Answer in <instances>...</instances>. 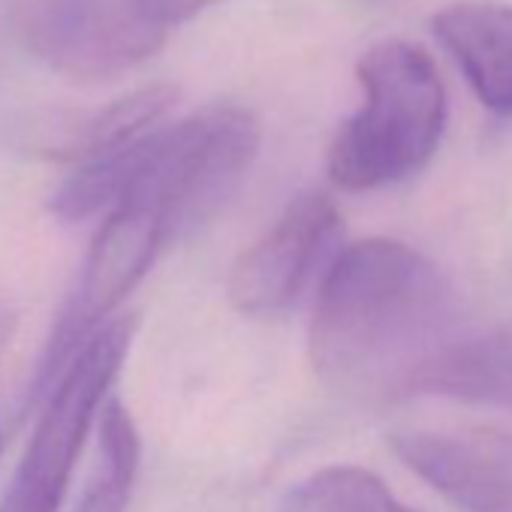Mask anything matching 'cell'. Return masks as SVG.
Wrapping results in <instances>:
<instances>
[{
  "label": "cell",
  "instance_id": "cell-11",
  "mask_svg": "<svg viewBox=\"0 0 512 512\" xmlns=\"http://www.w3.org/2000/svg\"><path fill=\"white\" fill-rule=\"evenodd\" d=\"M175 103H178V91L169 85H151V88L124 94L94 109L91 115L79 118L61 136H55L49 154L55 160H73L76 166L115 154L139 142L142 136L154 133Z\"/></svg>",
  "mask_w": 512,
  "mask_h": 512
},
{
  "label": "cell",
  "instance_id": "cell-14",
  "mask_svg": "<svg viewBox=\"0 0 512 512\" xmlns=\"http://www.w3.org/2000/svg\"><path fill=\"white\" fill-rule=\"evenodd\" d=\"M139 4L154 25H160L163 31H172L175 25L199 16L211 4H217V0H139Z\"/></svg>",
  "mask_w": 512,
  "mask_h": 512
},
{
  "label": "cell",
  "instance_id": "cell-6",
  "mask_svg": "<svg viewBox=\"0 0 512 512\" xmlns=\"http://www.w3.org/2000/svg\"><path fill=\"white\" fill-rule=\"evenodd\" d=\"M166 34L139 0H34L19 22L31 58L82 82L136 70L163 49Z\"/></svg>",
  "mask_w": 512,
  "mask_h": 512
},
{
  "label": "cell",
  "instance_id": "cell-13",
  "mask_svg": "<svg viewBox=\"0 0 512 512\" xmlns=\"http://www.w3.org/2000/svg\"><path fill=\"white\" fill-rule=\"evenodd\" d=\"M281 512H416L368 467L329 464L302 479Z\"/></svg>",
  "mask_w": 512,
  "mask_h": 512
},
{
  "label": "cell",
  "instance_id": "cell-7",
  "mask_svg": "<svg viewBox=\"0 0 512 512\" xmlns=\"http://www.w3.org/2000/svg\"><path fill=\"white\" fill-rule=\"evenodd\" d=\"M344 232L335 199L323 190L296 196L281 217L253 241L232 266L229 302L250 317L287 311L314 275L338 256L335 244Z\"/></svg>",
  "mask_w": 512,
  "mask_h": 512
},
{
  "label": "cell",
  "instance_id": "cell-12",
  "mask_svg": "<svg viewBox=\"0 0 512 512\" xmlns=\"http://www.w3.org/2000/svg\"><path fill=\"white\" fill-rule=\"evenodd\" d=\"M139 431L121 401H109L97 422V455L73 512H127L139 473Z\"/></svg>",
  "mask_w": 512,
  "mask_h": 512
},
{
  "label": "cell",
  "instance_id": "cell-1",
  "mask_svg": "<svg viewBox=\"0 0 512 512\" xmlns=\"http://www.w3.org/2000/svg\"><path fill=\"white\" fill-rule=\"evenodd\" d=\"M449 278L416 247L365 238L323 272L308 353L320 383L344 398L404 395L413 374L452 344Z\"/></svg>",
  "mask_w": 512,
  "mask_h": 512
},
{
  "label": "cell",
  "instance_id": "cell-2",
  "mask_svg": "<svg viewBox=\"0 0 512 512\" xmlns=\"http://www.w3.org/2000/svg\"><path fill=\"white\" fill-rule=\"evenodd\" d=\"M362 106L329 148V178L347 193L398 184L431 163L440 148L449 103L428 52L404 40L371 46L359 64Z\"/></svg>",
  "mask_w": 512,
  "mask_h": 512
},
{
  "label": "cell",
  "instance_id": "cell-3",
  "mask_svg": "<svg viewBox=\"0 0 512 512\" xmlns=\"http://www.w3.org/2000/svg\"><path fill=\"white\" fill-rule=\"evenodd\" d=\"M256 151L260 124L247 109H202L142 139L139 166L121 202L148 205L178 238L229 202L250 172Z\"/></svg>",
  "mask_w": 512,
  "mask_h": 512
},
{
  "label": "cell",
  "instance_id": "cell-9",
  "mask_svg": "<svg viewBox=\"0 0 512 512\" xmlns=\"http://www.w3.org/2000/svg\"><path fill=\"white\" fill-rule=\"evenodd\" d=\"M434 40L452 55L476 100L512 115V7L458 0L431 16Z\"/></svg>",
  "mask_w": 512,
  "mask_h": 512
},
{
  "label": "cell",
  "instance_id": "cell-5",
  "mask_svg": "<svg viewBox=\"0 0 512 512\" xmlns=\"http://www.w3.org/2000/svg\"><path fill=\"white\" fill-rule=\"evenodd\" d=\"M169 241L175 238L163 217L148 205L130 199L115 205L100 220L82 272L73 281L70 296L46 341V350L34 368L28 407L46 398L73 356L115 320L121 302L142 284Z\"/></svg>",
  "mask_w": 512,
  "mask_h": 512
},
{
  "label": "cell",
  "instance_id": "cell-4",
  "mask_svg": "<svg viewBox=\"0 0 512 512\" xmlns=\"http://www.w3.org/2000/svg\"><path fill=\"white\" fill-rule=\"evenodd\" d=\"M136 320L115 317L100 329L64 368L49 395L19 470L0 500V512H61L73 467L88 443V431L109 404L127 353L133 347Z\"/></svg>",
  "mask_w": 512,
  "mask_h": 512
},
{
  "label": "cell",
  "instance_id": "cell-10",
  "mask_svg": "<svg viewBox=\"0 0 512 512\" xmlns=\"http://www.w3.org/2000/svg\"><path fill=\"white\" fill-rule=\"evenodd\" d=\"M404 395L512 410V326L479 338H455L413 374Z\"/></svg>",
  "mask_w": 512,
  "mask_h": 512
},
{
  "label": "cell",
  "instance_id": "cell-8",
  "mask_svg": "<svg viewBox=\"0 0 512 512\" xmlns=\"http://www.w3.org/2000/svg\"><path fill=\"white\" fill-rule=\"evenodd\" d=\"M392 452L464 512H512V425L401 431Z\"/></svg>",
  "mask_w": 512,
  "mask_h": 512
}]
</instances>
